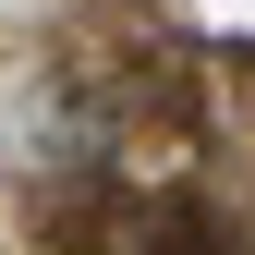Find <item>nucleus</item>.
<instances>
[{
    "mask_svg": "<svg viewBox=\"0 0 255 255\" xmlns=\"http://www.w3.org/2000/svg\"><path fill=\"white\" fill-rule=\"evenodd\" d=\"M146 255H231V231H219L207 195H170V207L146 219Z\"/></svg>",
    "mask_w": 255,
    "mask_h": 255,
    "instance_id": "obj_1",
    "label": "nucleus"
}]
</instances>
